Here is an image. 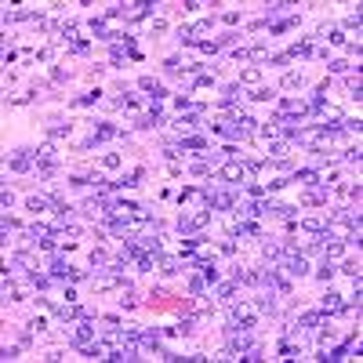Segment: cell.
<instances>
[{
  "mask_svg": "<svg viewBox=\"0 0 363 363\" xmlns=\"http://www.w3.org/2000/svg\"><path fill=\"white\" fill-rule=\"evenodd\" d=\"M276 269H280V272H284V276H298V280H302V276L309 272V262H305V254H298L294 247H287L284 254H280V262H276Z\"/></svg>",
  "mask_w": 363,
  "mask_h": 363,
  "instance_id": "1",
  "label": "cell"
},
{
  "mask_svg": "<svg viewBox=\"0 0 363 363\" xmlns=\"http://www.w3.org/2000/svg\"><path fill=\"white\" fill-rule=\"evenodd\" d=\"M251 349H254V341H251L247 327H240V331L232 327V331H229V356H236V359H244V356H247Z\"/></svg>",
  "mask_w": 363,
  "mask_h": 363,
  "instance_id": "2",
  "label": "cell"
},
{
  "mask_svg": "<svg viewBox=\"0 0 363 363\" xmlns=\"http://www.w3.org/2000/svg\"><path fill=\"white\" fill-rule=\"evenodd\" d=\"M211 222V211L204 207V211H193V215H182L178 218V232H196V229H204Z\"/></svg>",
  "mask_w": 363,
  "mask_h": 363,
  "instance_id": "3",
  "label": "cell"
},
{
  "mask_svg": "<svg viewBox=\"0 0 363 363\" xmlns=\"http://www.w3.org/2000/svg\"><path fill=\"white\" fill-rule=\"evenodd\" d=\"M218 182H225V185H240V182H247V167H244V164H225V167L218 171Z\"/></svg>",
  "mask_w": 363,
  "mask_h": 363,
  "instance_id": "4",
  "label": "cell"
},
{
  "mask_svg": "<svg viewBox=\"0 0 363 363\" xmlns=\"http://www.w3.org/2000/svg\"><path fill=\"white\" fill-rule=\"evenodd\" d=\"M254 305H247V302H232V324H240V327H254Z\"/></svg>",
  "mask_w": 363,
  "mask_h": 363,
  "instance_id": "5",
  "label": "cell"
},
{
  "mask_svg": "<svg viewBox=\"0 0 363 363\" xmlns=\"http://www.w3.org/2000/svg\"><path fill=\"white\" fill-rule=\"evenodd\" d=\"M91 338H95V327H91V316H80V327L73 331V345H76V349H84V345H88Z\"/></svg>",
  "mask_w": 363,
  "mask_h": 363,
  "instance_id": "6",
  "label": "cell"
},
{
  "mask_svg": "<svg viewBox=\"0 0 363 363\" xmlns=\"http://www.w3.org/2000/svg\"><path fill=\"white\" fill-rule=\"evenodd\" d=\"M11 171H36V153L18 149V153L11 156Z\"/></svg>",
  "mask_w": 363,
  "mask_h": 363,
  "instance_id": "7",
  "label": "cell"
},
{
  "mask_svg": "<svg viewBox=\"0 0 363 363\" xmlns=\"http://www.w3.org/2000/svg\"><path fill=\"white\" fill-rule=\"evenodd\" d=\"M149 8L153 4H124V8H116V11H120V18H127V22H142L149 15Z\"/></svg>",
  "mask_w": 363,
  "mask_h": 363,
  "instance_id": "8",
  "label": "cell"
},
{
  "mask_svg": "<svg viewBox=\"0 0 363 363\" xmlns=\"http://www.w3.org/2000/svg\"><path fill=\"white\" fill-rule=\"evenodd\" d=\"M319 324H327V312H305V316H298V331H312V327H319Z\"/></svg>",
  "mask_w": 363,
  "mask_h": 363,
  "instance_id": "9",
  "label": "cell"
},
{
  "mask_svg": "<svg viewBox=\"0 0 363 363\" xmlns=\"http://www.w3.org/2000/svg\"><path fill=\"white\" fill-rule=\"evenodd\" d=\"M120 131L113 127V124H98L95 131H91V138H88V145H98V142H109V138H116Z\"/></svg>",
  "mask_w": 363,
  "mask_h": 363,
  "instance_id": "10",
  "label": "cell"
},
{
  "mask_svg": "<svg viewBox=\"0 0 363 363\" xmlns=\"http://www.w3.org/2000/svg\"><path fill=\"white\" fill-rule=\"evenodd\" d=\"M345 309H349L345 294H327V298H324V312H327V316H338V312H345Z\"/></svg>",
  "mask_w": 363,
  "mask_h": 363,
  "instance_id": "11",
  "label": "cell"
},
{
  "mask_svg": "<svg viewBox=\"0 0 363 363\" xmlns=\"http://www.w3.org/2000/svg\"><path fill=\"white\" fill-rule=\"evenodd\" d=\"M138 88H142L145 95H153L156 102H160V98L167 95V91H164V84H160V80H153V76H142V80H138Z\"/></svg>",
  "mask_w": 363,
  "mask_h": 363,
  "instance_id": "12",
  "label": "cell"
},
{
  "mask_svg": "<svg viewBox=\"0 0 363 363\" xmlns=\"http://www.w3.org/2000/svg\"><path fill=\"white\" fill-rule=\"evenodd\" d=\"M324 200H327V185H312L305 193V204H324Z\"/></svg>",
  "mask_w": 363,
  "mask_h": 363,
  "instance_id": "13",
  "label": "cell"
},
{
  "mask_svg": "<svg viewBox=\"0 0 363 363\" xmlns=\"http://www.w3.org/2000/svg\"><path fill=\"white\" fill-rule=\"evenodd\" d=\"M236 98H244V91H240V84H229V88H225V95L218 98V105H232Z\"/></svg>",
  "mask_w": 363,
  "mask_h": 363,
  "instance_id": "14",
  "label": "cell"
},
{
  "mask_svg": "<svg viewBox=\"0 0 363 363\" xmlns=\"http://www.w3.org/2000/svg\"><path fill=\"white\" fill-rule=\"evenodd\" d=\"M305 55H312V44H309V40H298V44L287 51V58H305Z\"/></svg>",
  "mask_w": 363,
  "mask_h": 363,
  "instance_id": "15",
  "label": "cell"
},
{
  "mask_svg": "<svg viewBox=\"0 0 363 363\" xmlns=\"http://www.w3.org/2000/svg\"><path fill=\"white\" fill-rule=\"evenodd\" d=\"M280 88H284V91H298L302 88V73H287L284 80H280Z\"/></svg>",
  "mask_w": 363,
  "mask_h": 363,
  "instance_id": "16",
  "label": "cell"
},
{
  "mask_svg": "<svg viewBox=\"0 0 363 363\" xmlns=\"http://www.w3.org/2000/svg\"><path fill=\"white\" fill-rule=\"evenodd\" d=\"M138 182H142V167H135L131 175H124V178H120V182H113V185H127V189H135Z\"/></svg>",
  "mask_w": 363,
  "mask_h": 363,
  "instance_id": "17",
  "label": "cell"
},
{
  "mask_svg": "<svg viewBox=\"0 0 363 363\" xmlns=\"http://www.w3.org/2000/svg\"><path fill=\"white\" fill-rule=\"evenodd\" d=\"M204 33H211V18H204V22H196V26L189 29V36H193V44H196V36H204Z\"/></svg>",
  "mask_w": 363,
  "mask_h": 363,
  "instance_id": "18",
  "label": "cell"
},
{
  "mask_svg": "<svg viewBox=\"0 0 363 363\" xmlns=\"http://www.w3.org/2000/svg\"><path fill=\"white\" fill-rule=\"evenodd\" d=\"M69 127H73V124H58V120H51L48 135H51V138H62V135H69Z\"/></svg>",
  "mask_w": 363,
  "mask_h": 363,
  "instance_id": "19",
  "label": "cell"
},
{
  "mask_svg": "<svg viewBox=\"0 0 363 363\" xmlns=\"http://www.w3.org/2000/svg\"><path fill=\"white\" fill-rule=\"evenodd\" d=\"M218 298L222 302H236V284H222L218 287Z\"/></svg>",
  "mask_w": 363,
  "mask_h": 363,
  "instance_id": "20",
  "label": "cell"
},
{
  "mask_svg": "<svg viewBox=\"0 0 363 363\" xmlns=\"http://www.w3.org/2000/svg\"><path fill=\"white\" fill-rule=\"evenodd\" d=\"M324 36L331 40V44H345V36H341V29H334V26H331V29L324 26Z\"/></svg>",
  "mask_w": 363,
  "mask_h": 363,
  "instance_id": "21",
  "label": "cell"
},
{
  "mask_svg": "<svg viewBox=\"0 0 363 363\" xmlns=\"http://www.w3.org/2000/svg\"><path fill=\"white\" fill-rule=\"evenodd\" d=\"M211 84H215V76H211V73H200V76L193 80V88H211Z\"/></svg>",
  "mask_w": 363,
  "mask_h": 363,
  "instance_id": "22",
  "label": "cell"
},
{
  "mask_svg": "<svg viewBox=\"0 0 363 363\" xmlns=\"http://www.w3.org/2000/svg\"><path fill=\"white\" fill-rule=\"evenodd\" d=\"M51 204V200H44V196H29V211H44Z\"/></svg>",
  "mask_w": 363,
  "mask_h": 363,
  "instance_id": "23",
  "label": "cell"
},
{
  "mask_svg": "<svg viewBox=\"0 0 363 363\" xmlns=\"http://www.w3.org/2000/svg\"><path fill=\"white\" fill-rule=\"evenodd\" d=\"M11 269H18V272L29 269V258H26V254H15V258H11Z\"/></svg>",
  "mask_w": 363,
  "mask_h": 363,
  "instance_id": "24",
  "label": "cell"
},
{
  "mask_svg": "<svg viewBox=\"0 0 363 363\" xmlns=\"http://www.w3.org/2000/svg\"><path fill=\"white\" fill-rule=\"evenodd\" d=\"M345 26H349V29H359V11H352V15H345Z\"/></svg>",
  "mask_w": 363,
  "mask_h": 363,
  "instance_id": "25",
  "label": "cell"
},
{
  "mask_svg": "<svg viewBox=\"0 0 363 363\" xmlns=\"http://www.w3.org/2000/svg\"><path fill=\"white\" fill-rule=\"evenodd\" d=\"M232 58H236V62H251V51H244V48H236V51H232Z\"/></svg>",
  "mask_w": 363,
  "mask_h": 363,
  "instance_id": "26",
  "label": "cell"
},
{
  "mask_svg": "<svg viewBox=\"0 0 363 363\" xmlns=\"http://www.w3.org/2000/svg\"><path fill=\"white\" fill-rule=\"evenodd\" d=\"M345 160H349V164H359V145L356 149H345Z\"/></svg>",
  "mask_w": 363,
  "mask_h": 363,
  "instance_id": "27",
  "label": "cell"
},
{
  "mask_svg": "<svg viewBox=\"0 0 363 363\" xmlns=\"http://www.w3.org/2000/svg\"><path fill=\"white\" fill-rule=\"evenodd\" d=\"M331 276H334V265H324V269H319V280H324V284H327Z\"/></svg>",
  "mask_w": 363,
  "mask_h": 363,
  "instance_id": "28",
  "label": "cell"
},
{
  "mask_svg": "<svg viewBox=\"0 0 363 363\" xmlns=\"http://www.w3.org/2000/svg\"><path fill=\"white\" fill-rule=\"evenodd\" d=\"M244 80L247 84H258V69H244Z\"/></svg>",
  "mask_w": 363,
  "mask_h": 363,
  "instance_id": "29",
  "label": "cell"
},
{
  "mask_svg": "<svg viewBox=\"0 0 363 363\" xmlns=\"http://www.w3.org/2000/svg\"><path fill=\"white\" fill-rule=\"evenodd\" d=\"M331 69H334V73H345V69H349V62H341V58H334V62H331Z\"/></svg>",
  "mask_w": 363,
  "mask_h": 363,
  "instance_id": "30",
  "label": "cell"
},
{
  "mask_svg": "<svg viewBox=\"0 0 363 363\" xmlns=\"http://www.w3.org/2000/svg\"><path fill=\"white\" fill-rule=\"evenodd\" d=\"M105 262H109V258H105L102 251H95V254H91V265H105Z\"/></svg>",
  "mask_w": 363,
  "mask_h": 363,
  "instance_id": "31",
  "label": "cell"
},
{
  "mask_svg": "<svg viewBox=\"0 0 363 363\" xmlns=\"http://www.w3.org/2000/svg\"><path fill=\"white\" fill-rule=\"evenodd\" d=\"M18 356V345H4V359H15Z\"/></svg>",
  "mask_w": 363,
  "mask_h": 363,
  "instance_id": "32",
  "label": "cell"
}]
</instances>
